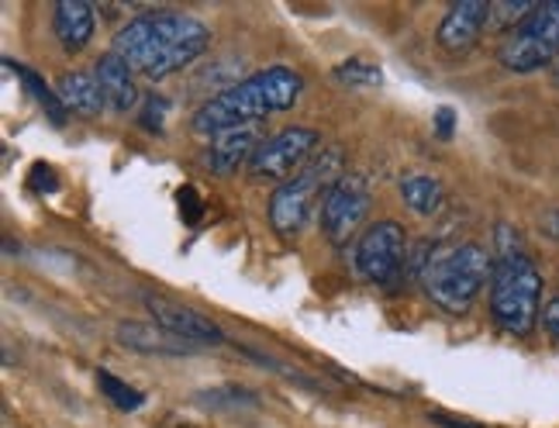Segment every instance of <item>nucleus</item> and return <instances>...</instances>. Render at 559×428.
Returning <instances> with one entry per match:
<instances>
[{
    "instance_id": "nucleus-1",
    "label": "nucleus",
    "mask_w": 559,
    "mask_h": 428,
    "mask_svg": "<svg viewBox=\"0 0 559 428\" xmlns=\"http://www.w3.org/2000/svg\"><path fill=\"white\" fill-rule=\"evenodd\" d=\"M211 46V28L183 11H142L115 32V52L145 80H166Z\"/></svg>"
},
{
    "instance_id": "nucleus-2",
    "label": "nucleus",
    "mask_w": 559,
    "mask_h": 428,
    "mask_svg": "<svg viewBox=\"0 0 559 428\" xmlns=\"http://www.w3.org/2000/svg\"><path fill=\"white\" fill-rule=\"evenodd\" d=\"M300 91H305V80L287 67H270L263 73L235 80L231 87L201 104V111L193 115V132L211 139L218 132H228V128L260 124L270 115L290 111Z\"/></svg>"
},
{
    "instance_id": "nucleus-3",
    "label": "nucleus",
    "mask_w": 559,
    "mask_h": 428,
    "mask_svg": "<svg viewBox=\"0 0 559 428\" xmlns=\"http://www.w3.org/2000/svg\"><path fill=\"white\" fill-rule=\"evenodd\" d=\"M493 276V255L480 242H439L421 273V287L445 314H463Z\"/></svg>"
},
{
    "instance_id": "nucleus-4",
    "label": "nucleus",
    "mask_w": 559,
    "mask_h": 428,
    "mask_svg": "<svg viewBox=\"0 0 559 428\" xmlns=\"http://www.w3.org/2000/svg\"><path fill=\"white\" fill-rule=\"evenodd\" d=\"M342 166H346V156H342L338 145H321V153H314L308 159V166L300 169L297 177H290L287 183H280L270 198V225L276 235H297L311 222L314 207H321L329 190L346 177L342 174Z\"/></svg>"
},
{
    "instance_id": "nucleus-5",
    "label": "nucleus",
    "mask_w": 559,
    "mask_h": 428,
    "mask_svg": "<svg viewBox=\"0 0 559 428\" xmlns=\"http://www.w3.org/2000/svg\"><path fill=\"white\" fill-rule=\"evenodd\" d=\"M490 318L493 325L508 335H532L543 318V273L535 260L511 255V260H493L490 276Z\"/></svg>"
},
{
    "instance_id": "nucleus-6",
    "label": "nucleus",
    "mask_w": 559,
    "mask_h": 428,
    "mask_svg": "<svg viewBox=\"0 0 559 428\" xmlns=\"http://www.w3.org/2000/svg\"><path fill=\"white\" fill-rule=\"evenodd\" d=\"M559 59V0L535 8L519 28L504 35L498 62L511 73H535Z\"/></svg>"
},
{
    "instance_id": "nucleus-7",
    "label": "nucleus",
    "mask_w": 559,
    "mask_h": 428,
    "mask_svg": "<svg viewBox=\"0 0 559 428\" xmlns=\"http://www.w3.org/2000/svg\"><path fill=\"white\" fill-rule=\"evenodd\" d=\"M407 231L401 222L383 218L377 225H370L359 235V242L353 249V266L356 276L367 284H391L394 276L404 270L407 263Z\"/></svg>"
},
{
    "instance_id": "nucleus-8",
    "label": "nucleus",
    "mask_w": 559,
    "mask_h": 428,
    "mask_svg": "<svg viewBox=\"0 0 559 428\" xmlns=\"http://www.w3.org/2000/svg\"><path fill=\"white\" fill-rule=\"evenodd\" d=\"M318 142H321V135L305 124H294V128H284V132H276V135H266L249 159V174L260 177V180H284L287 183L318 153Z\"/></svg>"
},
{
    "instance_id": "nucleus-9",
    "label": "nucleus",
    "mask_w": 559,
    "mask_h": 428,
    "mask_svg": "<svg viewBox=\"0 0 559 428\" xmlns=\"http://www.w3.org/2000/svg\"><path fill=\"white\" fill-rule=\"evenodd\" d=\"M370 214V183L359 174L342 177L321 201V231L332 246H349Z\"/></svg>"
},
{
    "instance_id": "nucleus-10",
    "label": "nucleus",
    "mask_w": 559,
    "mask_h": 428,
    "mask_svg": "<svg viewBox=\"0 0 559 428\" xmlns=\"http://www.w3.org/2000/svg\"><path fill=\"white\" fill-rule=\"evenodd\" d=\"M145 308L148 314H153V321L159 329H166L169 335H177L183 342H190V346H225L228 335L222 332L218 321H211L207 314L193 311L180 301H174V297H163V294H145Z\"/></svg>"
},
{
    "instance_id": "nucleus-11",
    "label": "nucleus",
    "mask_w": 559,
    "mask_h": 428,
    "mask_svg": "<svg viewBox=\"0 0 559 428\" xmlns=\"http://www.w3.org/2000/svg\"><path fill=\"white\" fill-rule=\"evenodd\" d=\"M263 135H260V124H246V128H228V132L211 135V142L204 145L201 163L207 174L214 177H228L235 174L239 166H249L252 153L260 148Z\"/></svg>"
},
{
    "instance_id": "nucleus-12",
    "label": "nucleus",
    "mask_w": 559,
    "mask_h": 428,
    "mask_svg": "<svg viewBox=\"0 0 559 428\" xmlns=\"http://www.w3.org/2000/svg\"><path fill=\"white\" fill-rule=\"evenodd\" d=\"M490 21V4L487 0H456L439 21L436 41L445 52H466L477 41Z\"/></svg>"
},
{
    "instance_id": "nucleus-13",
    "label": "nucleus",
    "mask_w": 559,
    "mask_h": 428,
    "mask_svg": "<svg viewBox=\"0 0 559 428\" xmlns=\"http://www.w3.org/2000/svg\"><path fill=\"white\" fill-rule=\"evenodd\" d=\"M115 338H118V346L142 353V356H190V353H198V346H190V342L169 335L166 329L156 325V321H121V325L115 329Z\"/></svg>"
},
{
    "instance_id": "nucleus-14",
    "label": "nucleus",
    "mask_w": 559,
    "mask_h": 428,
    "mask_svg": "<svg viewBox=\"0 0 559 428\" xmlns=\"http://www.w3.org/2000/svg\"><path fill=\"white\" fill-rule=\"evenodd\" d=\"M94 76H97V83H100L104 104L111 107L115 115L135 111V104H139V87H135V76H132V67H128V59H121L115 49H111V52H104V56L97 59Z\"/></svg>"
},
{
    "instance_id": "nucleus-15",
    "label": "nucleus",
    "mask_w": 559,
    "mask_h": 428,
    "mask_svg": "<svg viewBox=\"0 0 559 428\" xmlns=\"http://www.w3.org/2000/svg\"><path fill=\"white\" fill-rule=\"evenodd\" d=\"M94 8L87 4V0H59L56 11H52V32L59 38V46L67 56H76L91 46V38H94V28H97V21H94Z\"/></svg>"
},
{
    "instance_id": "nucleus-16",
    "label": "nucleus",
    "mask_w": 559,
    "mask_h": 428,
    "mask_svg": "<svg viewBox=\"0 0 559 428\" xmlns=\"http://www.w3.org/2000/svg\"><path fill=\"white\" fill-rule=\"evenodd\" d=\"M56 94L62 100L70 115H80V118H94L100 115V104H104V94H100V83L97 76L83 73V70H73V73H62L56 80Z\"/></svg>"
},
{
    "instance_id": "nucleus-17",
    "label": "nucleus",
    "mask_w": 559,
    "mask_h": 428,
    "mask_svg": "<svg viewBox=\"0 0 559 428\" xmlns=\"http://www.w3.org/2000/svg\"><path fill=\"white\" fill-rule=\"evenodd\" d=\"M401 201L418 211L421 218H432V214L442 211L445 204V190L436 177H425V174H415V177H404L401 180Z\"/></svg>"
},
{
    "instance_id": "nucleus-18",
    "label": "nucleus",
    "mask_w": 559,
    "mask_h": 428,
    "mask_svg": "<svg viewBox=\"0 0 559 428\" xmlns=\"http://www.w3.org/2000/svg\"><path fill=\"white\" fill-rule=\"evenodd\" d=\"M4 67L11 70V73H17V80L25 83V91L46 107V115H49V121L52 124H67V107H62V100H59V94L52 91V87H46V80H41L35 70H28V67H21V62H14L11 56H4Z\"/></svg>"
},
{
    "instance_id": "nucleus-19",
    "label": "nucleus",
    "mask_w": 559,
    "mask_h": 428,
    "mask_svg": "<svg viewBox=\"0 0 559 428\" xmlns=\"http://www.w3.org/2000/svg\"><path fill=\"white\" fill-rule=\"evenodd\" d=\"M193 401L204 404L211 412H239V408H260V394L249 388H235V383H222V388L198 391Z\"/></svg>"
},
{
    "instance_id": "nucleus-20",
    "label": "nucleus",
    "mask_w": 559,
    "mask_h": 428,
    "mask_svg": "<svg viewBox=\"0 0 559 428\" xmlns=\"http://www.w3.org/2000/svg\"><path fill=\"white\" fill-rule=\"evenodd\" d=\"M332 76L338 83H346V87H380V83H383V70L377 67V62L362 59V56L338 62V67L332 70Z\"/></svg>"
},
{
    "instance_id": "nucleus-21",
    "label": "nucleus",
    "mask_w": 559,
    "mask_h": 428,
    "mask_svg": "<svg viewBox=\"0 0 559 428\" xmlns=\"http://www.w3.org/2000/svg\"><path fill=\"white\" fill-rule=\"evenodd\" d=\"M97 388L111 397V404L118 412H139L142 404H145V394L142 391H135L132 383H124V380H118L115 373H107V370H97Z\"/></svg>"
},
{
    "instance_id": "nucleus-22",
    "label": "nucleus",
    "mask_w": 559,
    "mask_h": 428,
    "mask_svg": "<svg viewBox=\"0 0 559 428\" xmlns=\"http://www.w3.org/2000/svg\"><path fill=\"white\" fill-rule=\"evenodd\" d=\"M535 8H539V4H528V0H498V4H490V21H487V28H493V32H508V35H511Z\"/></svg>"
},
{
    "instance_id": "nucleus-23",
    "label": "nucleus",
    "mask_w": 559,
    "mask_h": 428,
    "mask_svg": "<svg viewBox=\"0 0 559 428\" xmlns=\"http://www.w3.org/2000/svg\"><path fill=\"white\" fill-rule=\"evenodd\" d=\"M239 353H246L252 362H260V367H270V370H276L280 377H287V380L300 383V388H308V391H321V383H318L314 377H308V373H300L297 367H287V362H276L273 356H263V353H255V349H249V346H239Z\"/></svg>"
},
{
    "instance_id": "nucleus-24",
    "label": "nucleus",
    "mask_w": 559,
    "mask_h": 428,
    "mask_svg": "<svg viewBox=\"0 0 559 428\" xmlns=\"http://www.w3.org/2000/svg\"><path fill=\"white\" fill-rule=\"evenodd\" d=\"M511 255H525V239L519 235V228L501 222L493 228V260H511Z\"/></svg>"
},
{
    "instance_id": "nucleus-25",
    "label": "nucleus",
    "mask_w": 559,
    "mask_h": 428,
    "mask_svg": "<svg viewBox=\"0 0 559 428\" xmlns=\"http://www.w3.org/2000/svg\"><path fill=\"white\" fill-rule=\"evenodd\" d=\"M28 190L32 194H56L59 190V177L49 163H35L32 174H28Z\"/></svg>"
},
{
    "instance_id": "nucleus-26",
    "label": "nucleus",
    "mask_w": 559,
    "mask_h": 428,
    "mask_svg": "<svg viewBox=\"0 0 559 428\" xmlns=\"http://www.w3.org/2000/svg\"><path fill=\"white\" fill-rule=\"evenodd\" d=\"M177 201H180V211H183V222L187 225H201V218H204V201L198 198V190H193V187H180Z\"/></svg>"
},
{
    "instance_id": "nucleus-27",
    "label": "nucleus",
    "mask_w": 559,
    "mask_h": 428,
    "mask_svg": "<svg viewBox=\"0 0 559 428\" xmlns=\"http://www.w3.org/2000/svg\"><path fill=\"white\" fill-rule=\"evenodd\" d=\"M163 118H166V100L163 97H148L145 100V115H142V128H148V132H163Z\"/></svg>"
},
{
    "instance_id": "nucleus-28",
    "label": "nucleus",
    "mask_w": 559,
    "mask_h": 428,
    "mask_svg": "<svg viewBox=\"0 0 559 428\" xmlns=\"http://www.w3.org/2000/svg\"><path fill=\"white\" fill-rule=\"evenodd\" d=\"M432 128H436V139H442V142L453 139L456 135V111H453V107H439Z\"/></svg>"
},
{
    "instance_id": "nucleus-29",
    "label": "nucleus",
    "mask_w": 559,
    "mask_h": 428,
    "mask_svg": "<svg viewBox=\"0 0 559 428\" xmlns=\"http://www.w3.org/2000/svg\"><path fill=\"white\" fill-rule=\"evenodd\" d=\"M543 329L549 332L552 342H559V297H549L543 305Z\"/></svg>"
},
{
    "instance_id": "nucleus-30",
    "label": "nucleus",
    "mask_w": 559,
    "mask_h": 428,
    "mask_svg": "<svg viewBox=\"0 0 559 428\" xmlns=\"http://www.w3.org/2000/svg\"><path fill=\"white\" fill-rule=\"evenodd\" d=\"M539 228H543V235H549V239L559 242V207H546L539 214Z\"/></svg>"
},
{
    "instance_id": "nucleus-31",
    "label": "nucleus",
    "mask_w": 559,
    "mask_h": 428,
    "mask_svg": "<svg viewBox=\"0 0 559 428\" xmlns=\"http://www.w3.org/2000/svg\"><path fill=\"white\" fill-rule=\"evenodd\" d=\"M436 425H442V428H487V425H477V421H463V418H449L445 412H432L428 415Z\"/></svg>"
},
{
    "instance_id": "nucleus-32",
    "label": "nucleus",
    "mask_w": 559,
    "mask_h": 428,
    "mask_svg": "<svg viewBox=\"0 0 559 428\" xmlns=\"http://www.w3.org/2000/svg\"><path fill=\"white\" fill-rule=\"evenodd\" d=\"M552 83H556V87H559V59L552 62Z\"/></svg>"
}]
</instances>
